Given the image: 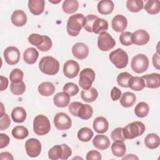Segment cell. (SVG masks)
I'll return each instance as SVG.
<instances>
[{"mask_svg":"<svg viewBox=\"0 0 160 160\" xmlns=\"http://www.w3.org/2000/svg\"><path fill=\"white\" fill-rule=\"evenodd\" d=\"M85 24V17L82 14L78 13L70 16L67 22V31L71 36H77Z\"/></svg>","mask_w":160,"mask_h":160,"instance_id":"cell-1","label":"cell"},{"mask_svg":"<svg viewBox=\"0 0 160 160\" xmlns=\"http://www.w3.org/2000/svg\"><path fill=\"white\" fill-rule=\"evenodd\" d=\"M39 68L45 74L55 75L59 71V62L52 56H45L41 59L39 63Z\"/></svg>","mask_w":160,"mask_h":160,"instance_id":"cell-2","label":"cell"},{"mask_svg":"<svg viewBox=\"0 0 160 160\" xmlns=\"http://www.w3.org/2000/svg\"><path fill=\"white\" fill-rule=\"evenodd\" d=\"M145 129V125L142 122L134 121L123 128V135L126 139H132L142 135Z\"/></svg>","mask_w":160,"mask_h":160,"instance_id":"cell-3","label":"cell"},{"mask_svg":"<svg viewBox=\"0 0 160 160\" xmlns=\"http://www.w3.org/2000/svg\"><path fill=\"white\" fill-rule=\"evenodd\" d=\"M33 129L34 132L39 136L48 134L51 129L49 120L44 115H38L33 121Z\"/></svg>","mask_w":160,"mask_h":160,"instance_id":"cell-4","label":"cell"},{"mask_svg":"<svg viewBox=\"0 0 160 160\" xmlns=\"http://www.w3.org/2000/svg\"><path fill=\"white\" fill-rule=\"evenodd\" d=\"M109 59L118 69L124 68L128 63V55L125 51L118 48L109 54Z\"/></svg>","mask_w":160,"mask_h":160,"instance_id":"cell-5","label":"cell"},{"mask_svg":"<svg viewBox=\"0 0 160 160\" xmlns=\"http://www.w3.org/2000/svg\"><path fill=\"white\" fill-rule=\"evenodd\" d=\"M131 66L136 73H142L146 71L149 66V59L143 54H139L133 57L131 61Z\"/></svg>","mask_w":160,"mask_h":160,"instance_id":"cell-6","label":"cell"},{"mask_svg":"<svg viewBox=\"0 0 160 160\" xmlns=\"http://www.w3.org/2000/svg\"><path fill=\"white\" fill-rule=\"evenodd\" d=\"M95 72L91 68H85L82 69L79 74V85L83 89L91 88L92 82L95 80Z\"/></svg>","mask_w":160,"mask_h":160,"instance_id":"cell-7","label":"cell"},{"mask_svg":"<svg viewBox=\"0 0 160 160\" xmlns=\"http://www.w3.org/2000/svg\"><path fill=\"white\" fill-rule=\"evenodd\" d=\"M116 44L115 40L107 32L99 34L98 38V46L102 51H108L112 49Z\"/></svg>","mask_w":160,"mask_h":160,"instance_id":"cell-8","label":"cell"},{"mask_svg":"<svg viewBox=\"0 0 160 160\" xmlns=\"http://www.w3.org/2000/svg\"><path fill=\"white\" fill-rule=\"evenodd\" d=\"M55 127L61 131L68 130L71 127L72 121L70 117L64 112H58L54 118Z\"/></svg>","mask_w":160,"mask_h":160,"instance_id":"cell-9","label":"cell"},{"mask_svg":"<svg viewBox=\"0 0 160 160\" xmlns=\"http://www.w3.org/2000/svg\"><path fill=\"white\" fill-rule=\"evenodd\" d=\"M25 148L26 153L29 157L36 158L38 156L41 152V144L38 139L30 138L26 141Z\"/></svg>","mask_w":160,"mask_h":160,"instance_id":"cell-10","label":"cell"},{"mask_svg":"<svg viewBox=\"0 0 160 160\" xmlns=\"http://www.w3.org/2000/svg\"><path fill=\"white\" fill-rule=\"evenodd\" d=\"M3 55L6 62L10 65L17 64L20 59V51L14 46H9L6 48Z\"/></svg>","mask_w":160,"mask_h":160,"instance_id":"cell-11","label":"cell"},{"mask_svg":"<svg viewBox=\"0 0 160 160\" xmlns=\"http://www.w3.org/2000/svg\"><path fill=\"white\" fill-rule=\"evenodd\" d=\"M79 64L74 60H68L63 66V73L68 78L72 79L75 78L79 73Z\"/></svg>","mask_w":160,"mask_h":160,"instance_id":"cell-12","label":"cell"},{"mask_svg":"<svg viewBox=\"0 0 160 160\" xmlns=\"http://www.w3.org/2000/svg\"><path fill=\"white\" fill-rule=\"evenodd\" d=\"M149 39L148 32L144 29H139L132 33V41L136 45H144L149 42Z\"/></svg>","mask_w":160,"mask_h":160,"instance_id":"cell-13","label":"cell"},{"mask_svg":"<svg viewBox=\"0 0 160 160\" xmlns=\"http://www.w3.org/2000/svg\"><path fill=\"white\" fill-rule=\"evenodd\" d=\"M73 56L78 59H84L89 54V48L88 46L83 42H77L72 48Z\"/></svg>","mask_w":160,"mask_h":160,"instance_id":"cell-14","label":"cell"},{"mask_svg":"<svg viewBox=\"0 0 160 160\" xmlns=\"http://www.w3.org/2000/svg\"><path fill=\"white\" fill-rule=\"evenodd\" d=\"M111 25L112 29L115 31L118 32H123L127 28L128 21L125 16L121 14H118L112 19Z\"/></svg>","mask_w":160,"mask_h":160,"instance_id":"cell-15","label":"cell"},{"mask_svg":"<svg viewBox=\"0 0 160 160\" xmlns=\"http://www.w3.org/2000/svg\"><path fill=\"white\" fill-rule=\"evenodd\" d=\"M145 82V86L148 88H158L160 86V75L158 73H152L142 76Z\"/></svg>","mask_w":160,"mask_h":160,"instance_id":"cell-16","label":"cell"},{"mask_svg":"<svg viewBox=\"0 0 160 160\" xmlns=\"http://www.w3.org/2000/svg\"><path fill=\"white\" fill-rule=\"evenodd\" d=\"M12 23L17 27L24 26L27 22V16L22 10H16L13 12L11 17Z\"/></svg>","mask_w":160,"mask_h":160,"instance_id":"cell-17","label":"cell"},{"mask_svg":"<svg viewBox=\"0 0 160 160\" xmlns=\"http://www.w3.org/2000/svg\"><path fill=\"white\" fill-rule=\"evenodd\" d=\"M45 1L44 0H29L28 1V8L31 12L38 16L43 12L44 10Z\"/></svg>","mask_w":160,"mask_h":160,"instance_id":"cell-18","label":"cell"},{"mask_svg":"<svg viewBox=\"0 0 160 160\" xmlns=\"http://www.w3.org/2000/svg\"><path fill=\"white\" fill-rule=\"evenodd\" d=\"M92 126L93 129L96 132L102 134L108 131L109 128V123L105 118L102 116H99L95 118L93 121Z\"/></svg>","mask_w":160,"mask_h":160,"instance_id":"cell-19","label":"cell"},{"mask_svg":"<svg viewBox=\"0 0 160 160\" xmlns=\"http://www.w3.org/2000/svg\"><path fill=\"white\" fill-rule=\"evenodd\" d=\"M92 144L96 148L100 150H104L109 148L111 142L106 136L98 134L94 138Z\"/></svg>","mask_w":160,"mask_h":160,"instance_id":"cell-20","label":"cell"},{"mask_svg":"<svg viewBox=\"0 0 160 160\" xmlns=\"http://www.w3.org/2000/svg\"><path fill=\"white\" fill-rule=\"evenodd\" d=\"M54 104L59 108H65L69 105L70 96L65 92H60L54 95L53 98Z\"/></svg>","mask_w":160,"mask_h":160,"instance_id":"cell-21","label":"cell"},{"mask_svg":"<svg viewBox=\"0 0 160 160\" xmlns=\"http://www.w3.org/2000/svg\"><path fill=\"white\" fill-rule=\"evenodd\" d=\"M114 2L111 0L100 1L98 4V12L104 15H108L111 13L114 9Z\"/></svg>","mask_w":160,"mask_h":160,"instance_id":"cell-22","label":"cell"},{"mask_svg":"<svg viewBox=\"0 0 160 160\" xmlns=\"http://www.w3.org/2000/svg\"><path fill=\"white\" fill-rule=\"evenodd\" d=\"M39 56L38 51L34 48L26 49L23 54V59L25 62L28 64H32L36 62Z\"/></svg>","mask_w":160,"mask_h":160,"instance_id":"cell-23","label":"cell"},{"mask_svg":"<svg viewBox=\"0 0 160 160\" xmlns=\"http://www.w3.org/2000/svg\"><path fill=\"white\" fill-rule=\"evenodd\" d=\"M11 118L12 119L17 123L23 122L26 118V111L22 107H16L13 109L11 112Z\"/></svg>","mask_w":160,"mask_h":160,"instance_id":"cell-24","label":"cell"},{"mask_svg":"<svg viewBox=\"0 0 160 160\" xmlns=\"http://www.w3.org/2000/svg\"><path fill=\"white\" fill-rule=\"evenodd\" d=\"M128 86L131 89L136 91H139L145 88V82L142 77L132 76L129 80Z\"/></svg>","mask_w":160,"mask_h":160,"instance_id":"cell-25","label":"cell"},{"mask_svg":"<svg viewBox=\"0 0 160 160\" xmlns=\"http://www.w3.org/2000/svg\"><path fill=\"white\" fill-rule=\"evenodd\" d=\"M39 93L43 96H49L55 91V86L51 82H43L40 84L38 88Z\"/></svg>","mask_w":160,"mask_h":160,"instance_id":"cell-26","label":"cell"},{"mask_svg":"<svg viewBox=\"0 0 160 160\" xmlns=\"http://www.w3.org/2000/svg\"><path fill=\"white\" fill-rule=\"evenodd\" d=\"M98 96V91L94 88H91L88 89H83L81 92V97L82 99L87 102H92L94 101Z\"/></svg>","mask_w":160,"mask_h":160,"instance_id":"cell-27","label":"cell"},{"mask_svg":"<svg viewBox=\"0 0 160 160\" xmlns=\"http://www.w3.org/2000/svg\"><path fill=\"white\" fill-rule=\"evenodd\" d=\"M144 144L146 146L150 149H156L159 147L160 144L159 137L154 133L149 134L144 139Z\"/></svg>","mask_w":160,"mask_h":160,"instance_id":"cell-28","label":"cell"},{"mask_svg":"<svg viewBox=\"0 0 160 160\" xmlns=\"http://www.w3.org/2000/svg\"><path fill=\"white\" fill-rule=\"evenodd\" d=\"M108 29V22L104 19L98 18L92 25V32L100 34L102 32H106Z\"/></svg>","mask_w":160,"mask_h":160,"instance_id":"cell-29","label":"cell"},{"mask_svg":"<svg viewBox=\"0 0 160 160\" xmlns=\"http://www.w3.org/2000/svg\"><path fill=\"white\" fill-rule=\"evenodd\" d=\"M92 112L93 109L90 105L82 103L78 112V117L84 120H88L92 117Z\"/></svg>","mask_w":160,"mask_h":160,"instance_id":"cell-30","label":"cell"},{"mask_svg":"<svg viewBox=\"0 0 160 160\" xmlns=\"http://www.w3.org/2000/svg\"><path fill=\"white\" fill-rule=\"evenodd\" d=\"M136 102V96L131 92H126L122 94L120 99V103L124 108H129L132 106Z\"/></svg>","mask_w":160,"mask_h":160,"instance_id":"cell-31","label":"cell"},{"mask_svg":"<svg viewBox=\"0 0 160 160\" xmlns=\"http://www.w3.org/2000/svg\"><path fill=\"white\" fill-rule=\"evenodd\" d=\"M79 8V3L76 0H66L63 2L62 8L66 14L75 12Z\"/></svg>","mask_w":160,"mask_h":160,"instance_id":"cell-32","label":"cell"},{"mask_svg":"<svg viewBox=\"0 0 160 160\" xmlns=\"http://www.w3.org/2000/svg\"><path fill=\"white\" fill-rule=\"evenodd\" d=\"M111 151L112 154L117 157L123 156L126 151V148L123 142L114 141L111 145Z\"/></svg>","mask_w":160,"mask_h":160,"instance_id":"cell-33","label":"cell"},{"mask_svg":"<svg viewBox=\"0 0 160 160\" xmlns=\"http://www.w3.org/2000/svg\"><path fill=\"white\" fill-rule=\"evenodd\" d=\"M159 4V1L149 0L145 4L144 9L149 14H156L159 13L160 10Z\"/></svg>","mask_w":160,"mask_h":160,"instance_id":"cell-34","label":"cell"},{"mask_svg":"<svg viewBox=\"0 0 160 160\" xmlns=\"http://www.w3.org/2000/svg\"><path fill=\"white\" fill-rule=\"evenodd\" d=\"M149 111V105L145 102H139L134 108V113L139 118H144L147 116Z\"/></svg>","mask_w":160,"mask_h":160,"instance_id":"cell-35","label":"cell"},{"mask_svg":"<svg viewBox=\"0 0 160 160\" xmlns=\"http://www.w3.org/2000/svg\"><path fill=\"white\" fill-rule=\"evenodd\" d=\"M12 136L17 139H23L28 137L29 132L28 129L23 126H17L12 130Z\"/></svg>","mask_w":160,"mask_h":160,"instance_id":"cell-36","label":"cell"},{"mask_svg":"<svg viewBox=\"0 0 160 160\" xmlns=\"http://www.w3.org/2000/svg\"><path fill=\"white\" fill-rule=\"evenodd\" d=\"M63 154V148L62 145H55L48 151V158L52 160L61 159Z\"/></svg>","mask_w":160,"mask_h":160,"instance_id":"cell-37","label":"cell"},{"mask_svg":"<svg viewBox=\"0 0 160 160\" xmlns=\"http://www.w3.org/2000/svg\"><path fill=\"white\" fill-rule=\"evenodd\" d=\"M94 133L92 131L87 127L81 128L78 132V138L82 142H88L90 141Z\"/></svg>","mask_w":160,"mask_h":160,"instance_id":"cell-38","label":"cell"},{"mask_svg":"<svg viewBox=\"0 0 160 160\" xmlns=\"http://www.w3.org/2000/svg\"><path fill=\"white\" fill-rule=\"evenodd\" d=\"M144 2L142 0H128L126 1V7L132 12H138L142 9Z\"/></svg>","mask_w":160,"mask_h":160,"instance_id":"cell-39","label":"cell"},{"mask_svg":"<svg viewBox=\"0 0 160 160\" xmlns=\"http://www.w3.org/2000/svg\"><path fill=\"white\" fill-rule=\"evenodd\" d=\"M10 90L15 95H21L26 90V85L22 81L17 83L11 82L10 84Z\"/></svg>","mask_w":160,"mask_h":160,"instance_id":"cell-40","label":"cell"},{"mask_svg":"<svg viewBox=\"0 0 160 160\" xmlns=\"http://www.w3.org/2000/svg\"><path fill=\"white\" fill-rule=\"evenodd\" d=\"M131 77L132 75L128 72H121L117 77V82L119 86L123 88H128L129 80Z\"/></svg>","mask_w":160,"mask_h":160,"instance_id":"cell-41","label":"cell"},{"mask_svg":"<svg viewBox=\"0 0 160 160\" xmlns=\"http://www.w3.org/2000/svg\"><path fill=\"white\" fill-rule=\"evenodd\" d=\"M23 77H24L23 72L18 68L14 69L11 72L9 75V79L11 82H15V83L22 81Z\"/></svg>","mask_w":160,"mask_h":160,"instance_id":"cell-42","label":"cell"},{"mask_svg":"<svg viewBox=\"0 0 160 160\" xmlns=\"http://www.w3.org/2000/svg\"><path fill=\"white\" fill-rule=\"evenodd\" d=\"M63 91L68 94L70 96H74L78 93L79 88L73 82H68L64 86Z\"/></svg>","mask_w":160,"mask_h":160,"instance_id":"cell-43","label":"cell"},{"mask_svg":"<svg viewBox=\"0 0 160 160\" xmlns=\"http://www.w3.org/2000/svg\"><path fill=\"white\" fill-rule=\"evenodd\" d=\"M28 41L32 45L38 47L41 46L44 42V36L39 34L33 33L28 37Z\"/></svg>","mask_w":160,"mask_h":160,"instance_id":"cell-44","label":"cell"},{"mask_svg":"<svg viewBox=\"0 0 160 160\" xmlns=\"http://www.w3.org/2000/svg\"><path fill=\"white\" fill-rule=\"evenodd\" d=\"M111 137L114 141L124 142L126 139L123 135V128H117L114 129L111 134Z\"/></svg>","mask_w":160,"mask_h":160,"instance_id":"cell-45","label":"cell"},{"mask_svg":"<svg viewBox=\"0 0 160 160\" xmlns=\"http://www.w3.org/2000/svg\"><path fill=\"white\" fill-rule=\"evenodd\" d=\"M119 41L120 42L126 46L132 45V32L129 31L122 32L119 36Z\"/></svg>","mask_w":160,"mask_h":160,"instance_id":"cell-46","label":"cell"},{"mask_svg":"<svg viewBox=\"0 0 160 160\" xmlns=\"http://www.w3.org/2000/svg\"><path fill=\"white\" fill-rule=\"evenodd\" d=\"M98 17L94 14H89L85 18V24L84 26V28L86 31L89 32H92V25L94 21Z\"/></svg>","mask_w":160,"mask_h":160,"instance_id":"cell-47","label":"cell"},{"mask_svg":"<svg viewBox=\"0 0 160 160\" xmlns=\"http://www.w3.org/2000/svg\"><path fill=\"white\" fill-rule=\"evenodd\" d=\"M52 45V43L50 38H49L47 36H44L43 43L41 46L37 47V48L41 51H48L51 48Z\"/></svg>","mask_w":160,"mask_h":160,"instance_id":"cell-48","label":"cell"},{"mask_svg":"<svg viewBox=\"0 0 160 160\" xmlns=\"http://www.w3.org/2000/svg\"><path fill=\"white\" fill-rule=\"evenodd\" d=\"M11 124V120L9 116L6 114L4 113L2 116H1L0 119V130L2 131L8 128Z\"/></svg>","mask_w":160,"mask_h":160,"instance_id":"cell-49","label":"cell"},{"mask_svg":"<svg viewBox=\"0 0 160 160\" xmlns=\"http://www.w3.org/2000/svg\"><path fill=\"white\" fill-rule=\"evenodd\" d=\"M80 102H72L69 104V111L71 114L74 116H78V110L81 105Z\"/></svg>","mask_w":160,"mask_h":160,"instance_id":"cell-50","label":"cell"},{"mask_svg":"<svg viewBox=\"0 0 160 160\" xmlns=\"http://www.w3.org/2000/svg\"><path fill=\"white\" fill-rule=\"evenodd\" d=\"M101 158L102 157L100 152H99L98 151H96V150H92L89 151L87 153L86 158L87 160H92V159L101 160Z\"/></svg>","mask_w":160,"mask_h":160,"instance_id":"cell-51","label":"cell"},{"mask_svg":"<svg viewBox=\"0 0 160 160\" xmlns=\"http://www.w3.org/2000/svg\"><path fill=\"white\" fill-rule=\"evenodd\" d=\"M9 141H10L9 138L7 134L1 133L0 134V148L2 149L6 147L9 144Z\"/></svg>","mask_w":160,"mask_h":160,"instance_id":"cell-52","label":"cell"},{"mask_svg":"<svg viewBox=\"0 0 160 160\" xmlns=\"http://www.w3.org/2000/svg\"><path fill=\"white\" fill-rule=\"evenodd\" d=\"M121 96V91L116 87H114L111 91V98L112 101H117Z\"/></svg>","mask_w":160,"mask_h":160,"instance_id":"cell-53","label":"cell"},{"mask_svg":"<svg viewBox=\"0 0 160 160\" xmlns=\"http://www.w3.org/2000/svg\"><path fill=\"white\" fill-rule=\"evenodd\" d=\"M63 148V154L61 159H67L72 154L71 149L66 144H61Z\"/></svg>","mask_w":160,"mask_h":160,"instance_id":"cell-54","label":"cell"},{"mask_svg":"<svg viewBox=\"0 0 160 160\" xmlns=\"http://www.w3.org/2000/svg\"><path fill=\"white\" fill-rule=\"evenodd\" d=\"M0 82H1V88L0 91H2L5 90L8 86V79L7 78L4 77L2 76H0Z\"/></svg>","mask_w":160,"mask_h":160,"instance_id":"cell-55","label":"cell"},{"mask_svg":"<svg viewBox=\"0 0 160 160\" xmlns=\"http://www.w3.org/2000/svg\"><path fill=\"white\" fill-rule=\"evenodd\" d=\"M159 55L158 53H154L152 56V64L155 68L157 69H159L160 68V63H159Z\"/></svg>","mask_w":160,"mask_h":160,"instance_id":"cell-56","label":"cell"},{"mask_svg":"<svg viewBox=\"0 0 160 160\" xmlns=\"http://www.w3.org/2000/svg\"><path fill=\"white\" fill-rule=\"evenodd\" d=\"M0 159L1 160H4V159L13 160L14 158L12 156V154L8 152H2L0 153Z\"/></svg>","mask_w":160,"mask_h":160,"instance_id":"cell-57","label":"cell"},{"mask_svg":"<svg viewBox=\"0 0 160 160\" xmlns=\"http://www.w3.org/2000/svg\"><path fill=\"white\" fill-rule=\"evenodd\" d=\"M138 159L139 158H138V157H137V156H136L135 155H134V154H128L126 156H125V157H124V158H122V159Z\"/></svg>","mask_w":160,"mask_h":160,"instance_id":"cell-58","label":"cell"},{"mask_svg":"<svg viewBox=\"0 0 160 160\" xmlns=\"http://www.w3.org/2000/svg\"><path fill=\"white\" fill-rule=\"evenodd\" d=\"M49 2H52V3L57 4V3H58V2H61V0H59V1H49Z\"/></svg>","mask_w":160,"mask_h":160,"instance_id":"cell-59","label":"cell"}]
</instances>
